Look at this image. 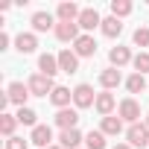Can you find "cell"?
I'll list each match as a JSON object with an SVG mask.
<instances>
[{
  "instance_id": "17",
  "label": "cell",
  "mask_w": 149,
  "mask_h": 149,
  "mask_svg": "<svg viewBox=\"0 0 149 149\" xmlns=\"http://www.w3.org/2000/svg\"><path fill=\"white\" fill-rule=\"evenodd\" d=\"M29 24H32V32H50V29H56V18L50 12H35L29 18Z\"/></svg>"
},
{
  "instance_id": "18",
  "label": "cell",
  "mask_w": 149,
  "mask_h": 149,
  "mask_svg": "<svg viewBox=\"0 0 149 149\" xmlns=\"http://www.w3.org/2000/svg\"><path fill=\"white\" fill-rule=\"evenodd\" d=\"M35 47H38V35H35V32H21V35L15 38V50H18L21 56L35 53Z\"/></svg>"
},
{
  "instance_id": "27",
  "label": "cell",
  "mask_w": 149,
  "mask_h": 149,
  "mask_svg": "<svg viewBox=\"0 0 149 149\" xmlns=\"http://www.w3.org/2000/svg\"><path fill=\"white\" fill-rule=\"evenodd\" d=\"M132 0H111V15L114 18H126V15H132Z\"/></svg>"
},
{
  "instance_id": "24",
  "label": "cell",
  "mask_w": 149,
  "mask_h": 149,
  "mask_svg": "<svg viewBox=\"0 0 149 149\" xmlns=\"http://www.w3.org/2000/svg\"><path fill=\"white\" fill-rule=\"evenodd\" d=\"M15 117H18V123H21V126H32V129L38 126V114H35V111H32L29 105L18 108V114H15Z\"/></svg>"
},
{
  "instance_id": "10",
  "label": "cell",
  "mask_w": 149,
  "mask_h": 149,
  "mask_svg": "<svg viewBox=\"0 0 149 149\" xmlns=\"http://www.w3.org/2000/svg\"><path fill=\"white\" fill-rule=\"evenodd\" d=\"M94 108H97V114H100V117H111V114H114V108H117V100H114V94H111V91H102V94H97V102H94Z\"/></svg>"
},
{
  "instance_id": "26",
  "label": "cell",
  "mask_w": 149,
  "mask_h": 149,
  "mask_svg": "<svg viewBox=\"0 0 149 149\" xmlns=\"http://www.w3.org/2000/svg\"><path fill=\"white\" fill-rule=\"evenodd\" d=\"M15 126H18V117L15 114H0V132L6 134V140L15 137Z\"/></svg>"
},
{
  "instance_id": "13",
  "label": "cell",
  "mask_w": 149,
  "mask_h": 149,
  "mask_svg": "<svg viewBox=\"0 0 149 149\" xmlns=\"http://www.w3.org/2000/svg\"><path fill=\"white\" fill-rule=\"evenodd\" d=\"M53 32H56V38H58V41H64V44H73V41L82 35L79 24H61V21L56 24V29H53Z\"/></svg>"
},
{
  "instance_id": "33",
  "label": "cell",
  "mask_w": 149,
  "mask_h": 149,
  "mask_svg": "<svg viewBox=\"0 0 149 149\" xmlns=\"http://www.w3.org/2000/svg\"><path fill=\"white\" fill-rule=\"evenodd\" d=\"M50 149H64V146H58V143H53V146H50Z\"/></svg>"
},
{
  "instance_id": "29",
  "label": "cell",
  "mask_w": 149,
  "mask_h": 149,
  "mask_svg": "<svg viewBox=\"0 0 149 149\" xmlns=\"http://www.w3.org/2000/svg\"><path fill=\"white\" fill-rule=\"evenodd\" d=\"M132 41H134V47H149V26H137Z\"/></svg>"
},
{
  "instance_id": "5",
  "label": "cell",
  "mask_w": 149,
  "mask_h": 149,
  "mask_svg": "<svg viewBox=\"0 0 149 149\" xmlns=\"http://www.w3.org/2000/svg\"><path fill=\"white\" fill-rule=\"evenodd\" d=\"M73 53H76L79 58H94V56H97V41H94V35L82 32L76 41H73Z\"/></svg>"
},
{
  "instance_id": "31",
  "label": "cell",
  "mask_w": 149,
  "mask_h": 149,
  "mask_svg": "<svg viewBox=\"0 0 149 149\" xmlns=\"http://www.w3.org/2000/svg\"><path fill=\"white\" fill-rule=\"evenodd\" d=\"M9 41H12L9 32H0V50H9Z\"/></svg>"
},
{
  "instance_id": "22",
  "label": "cell",
  "mask_w": 149,
  "mask_h": 149,
  "mask_svg": "<svg viewBox=\"0 0 149 149\" xmlns=\"http://www.w3.org/2000/svg\"><path fill=\"white\" fill-rule=\"evenodd\" d=\"M100 29H102L105 38H117V35L123 32V21L114 18V15H108V18H102V26H100Z\"/></svg>"
},
{
  "instance_id": "9",
  "label": "cell",
  "mask_w": 149,
  "mask_h": 149,
  "mask_svg": "<svg viewBox=\"0 0 149 149\" xmlns=\"http://www.w3.org/2000/svg\"><path fill=\"white\" fill-rule=\"evenodd\" d=\"M76 24H79V29H82V32H88V35H91L97 26H102V18H100V12H97V9H82V15H79V21H76Z\"/></svg>"
},
{
  "instance_id": "32",
  "label": "cell",
  "mask_w": 149,
  "mask_h": 149,
  "mask_svg": "<svg viewBox=\"0 0 149 149\" xmlns=\"http://www.w3.org/2000/svg\"><path fill=\"white\" fill-rule=\"evenodd\" d=\"M114 149H132V146H129V143H117Z\"/></svg>"
},
{
  "instance_id": "2",
  "label": "cell",
  "mask_w": 149,
  "mask_h": 149,
  "mask_svg": "<svg viewBox=\"0 0 149 149\" xmlns=\"http://www.w3.org/2000/svg\"><path fill=\"white\" fill-rule=\"evenodd\" d=\"M117 117H120L123 123H129V126L140 123V102H137L134 97H126V100H120V105H117Z\"/></svg>"
},
{
  "instance_id": "4",
  "label": "cell",
  "mask_w": 149,
  "mask_h": 149,
  "mask_svg": "<svg viewBox=\"0 0 149 149\" xmlns=\"http://www.w3.org/2000/svg\"><path fill=\"white\" fill-rule=\"evenodd\" d=\"M94 102H97V94L88 82H79L73 88V105L76 108H94Z\"/></svg>"
},
{
  "instance_id": "30",
  "label": "cell",
  "mask_w": 149,
  "mask_h": 149,
  "mask_svg": "<svg viewBox=\"0 0 149 149\" xmlns=\"http://www.w3.org/2000/svg\"><path fill=\"white\" fill-rule=\"evenodd\" d=\"M6 149H29V140H24V137H18V134H15V137H9V140H6Z\"/></svg>"
},
{
  "instance_id": "14",
  "label": "cell",
  "mask_w": 149,
  "mask_h": 149,
  "mask_svg": "<svg viewBox=\"0 0 149 149\" xmlns=\"http://www.w3.org/2000/svg\"><path fill=\"white\" fill-rule=\"evenodd\" d=\"M38 73H44V76H56V73H61V67H58V56H53V53H41L38 56Z\"/></svg>"
},
{
  "instance_id": "12",
  "label": "cell",
  "mask_w": 149,
  "mask_h": 149,
  "mask_svg": "<svg viewBox=\"0 0 149 149\" xmlns=\"http://www.w3.org/2000/svg\"><path fill=\"white\" fill-rule=\"evenodd\" d=\"M56 56H58V67H61V73H76V70H79V56L73 53L70 47L58 50Z\"/></svg>"
},
{
  "instance_id": "23",
  "label": "cell",
  "mask_w": 149,
  "mask_h": 149,
  "mask_svg": "<svg viewBox=\"0 0 149 149\" xmlns=\"http://www.w3.org/2000/svg\"><path fill=\"white\" fill-rule=\"evenodd\" d=\"M126 91H129V94H143V91H146V76L132 73V76L126 79Z\"/></svg>"
},
{
  "instance_id": "19",
  "label": "cell",
  "mask_w": 149,
  "mask_h": 149,
  "mask_svg": "<svg viewBox=\"0 0 149 149\" xmlns=\"http://www.w3.org/2000/svg\"><path fill=\"white\" fill-rule=\"evenodd\" d=\"M82 140H85V134H82L79 129H67V132L58 134V146H64V149H82V146H79Z\"/></svg>"
},
{
  "instance_id": "28",
  "label": "cell",
  "mask_w": 149,
  "mask_h": 149,
  "mask_svg": "<svg viewBox=\"0 0 149 149\" xmlns=\"http://www.w3.org/2000/svg\"><path fill=\"white\" fill-rule=\"evenodd\" d=\"M134 73H140V76H146V73H149V53L146 50H140L137 56H134Z\"/></svg>"
},
{
  "instance_id": "7",
  "label": "cell",
  "mask_w": 149,
  "mask_h": 149,
  "mask_svg": "<svg viewBox=\"0 0 149 149\" xmlns=\"http://www.w3.org/2000/svg\"><path fill=\"white\" fill-rule=\"evenodd\" d=\"M6 97H9V102H15L18 108H24V105H26V100H29L32 94H29V88H26L24 82H9Z\"/></svg>"
},
{
  "instance_id": "6",
  "label": "cell",
  "mask_w": 149,
  "mask_h": 149,
  "mask_svg": "<svg viewBox=\"0 0 149 149\" xmlns=\"http://www.w3.org/2000/svg\"><path fill=\"white\" fill-rule=\"evenodd\" d=\"M29 143L38 146V149H50V146H53V129L44 126V123H38V126L32 129V134H29Z\"/></svg>"
},
{
  "instance_id": "21",
  "label": "cell",
  "mask_w": 149,
  "mask_h": 149,
  "mask_svg": "<svg viewBox=\"0 0 149 149\" xmlns=\"http://www.w3.org/2000/svg\"><path fill=\"white\" fill-rule=\"evenodd\" d=\"M100 132H102L105 137H117V134L123 132V120H120V117H114V114H111V117H102Z\"/></svg>"
},
{
  "instance_id": "15",
  "label": "cell",
  "mask_w": 149,
  "mask_h": 149,
  "mask_svg": "<svg viewBox=\"0 0 149 149\" xmlns=\"http://www.w3.org/2000/svg\"><path fill=\"white\" fill-rule=\"evenodd\" d=\"M108 61H111V67H117V70H120V67H126L129 61H134V56H132V50H129V47H120V44H117V47H111V50H108Z\"/></svg>"
},
{
  "instance_id": "20",
  "label": "cell",
  "mask_w": 149,
  "mask_h": 149,
  "mask_svg": "<svg viewBox=\"0 0 149 149\" xmlns=\"http://www.w3.org/2000/svg\"><path fill=\"white\" fill-rule=\"evenodd\" d=\"M50 102L61 111V108H70V102H73V91L70 88H61V85H56V91L50 94Z\"/></svg>"
},
{
  "instance_id": "8",
  "label": "cell",
  "mask_w": 149,
  "mask_h": 149,
  "mask_svg": "<svg viewBox=\"0 0 149 149\" xmlns=\"http://www.w3.org/2000/svg\"><path fill=\"white\" fill-rule=\"evenodd\" d=\"M56 126L61 129V132H67V129H76V123H79V108H61V111H56Z\"/></svg>"
},
{
  "instance_id": "25",
  "label": "cell",
  "mask_w": 149,
  "mask_h": 149,
  "mask_svg": "<svg viewBox=\"0 0 149 149\" xmlns=\"http://www.w3.org/2000/svg\"><path fill=\"white\" fill-rule=\"evenodd\" d=\"M85 149H105V134H102L100 129H97V132L91 129V132L85 134Z\"/></svg>"
},
{
  "instance_id": "3",
  "label": "cell",
  "mask_w": 149,
  "mask_h": 149,
  "mask_svg": "<svg viewBox=\"0 0 149 149\" xmlns=\"http://www.w3.org/2000/svg\"><path fill=\"white\" fill-rule=\"evenodd\" d=\"M126 140H129L132 149H143V146H149V126H146V123H134V126H129V129H126Z\"/></svg>"
},
{
  "instance_id": "11",
  "label": "cell",
  "mask_w": 149,
  "mask_h": 149,
  "mask_svg": "<svg viewBox=\"0 0 149 149\" xmlns=\"http://www.w3.org/2000/svg\"><path fill=\"white\" fill-rule=\"evenodd\" d=\"M79 15H82V9H79L76 3H67V0H64V3L56 6V18H58L61 24H76Z\"/></svg>"
},
{
  "instance_id": "34",
  "label": "cell",
  "mask_w": 149,
  "mask_h": 149,
  "mask_svg": "<svg viewBox=\"0 0 149 149\" xmlns=\"http://www.w3.org/2000/svg\"><path fill=\"white\" fill-rule=\"evenodd\" d=\"M143 123H146V126H149V114H146V120H143Z\"/></svg>"
},
{
  "instance_id": "16",
  "label": "cell",
  "mask_w": 149,
  "mask_h": 149,
  "mask_svg": "<svg viewBox=\"0 0 149 149\" xmlns=\"http://www.w3.org/2000/svg\"><path fill=\"white\" fill-rule=\"evenodd\" d=\"M100 85H102V91L120 88V85H123V73H120L117 67H105V70L100 73Z\"/></svg>"
},
{
  "instance_id": "1",
  "label": "cell",
  "mask_w": 149,
  "mask_h": 149,
  "mask_svg": "<svg viewBox=\"0 0 149 149\" xmlns=\"http://www.w3.org/2000/svg\"><path fill=\"white\" fill-rule=\"evenodd\" d=\"M26 88H29L32 97H50L56 91V82L50 76H44V73H32V76L26 79Z\"/></svg>"
}]
</instances>
